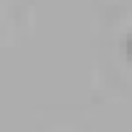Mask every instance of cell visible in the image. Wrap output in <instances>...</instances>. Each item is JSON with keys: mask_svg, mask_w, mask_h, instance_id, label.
<instances>
[{"mask_svg": "<svg viewBox=\"0 0 132 132\" xmlns=\"http://www.w3.org/2000/svg\"><path fill=\"white\" fill-rule=\"evenodd\" d=\"M124 49H127V54H129V60H132V34L127 36V42H124Z\"/></svg>", "mask_w": 132, "mask_h": 132, "instance_id": "obj_1", "label": "cell"}]
</instances>
